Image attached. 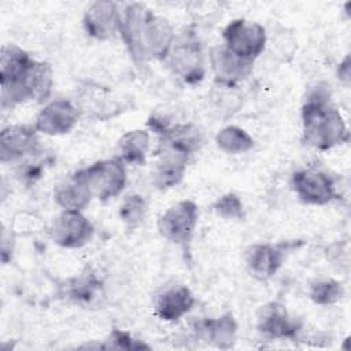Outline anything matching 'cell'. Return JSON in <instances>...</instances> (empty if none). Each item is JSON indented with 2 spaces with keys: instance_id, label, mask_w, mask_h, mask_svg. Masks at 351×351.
I'll list each match as a JSON object with an SVG mask.
<instances>
[{
  "instance_id": "8992f818",
  "label": "cell",
  "mask_w": 351,
  "mask_h": 351,
  "mask_svg": "<svg viewBox=\"0 0 351 351\" xmlns=\"http://www.w3.org/2000/svg\"><path fill=\"white\" fill-rule=\"evenodd\" d=\"M223 45L241 59L255 62L266 49V29L254 21L236 18L222 30Z\"/></svg>"
},
{
  "instance_id": "30bf717a",
  "label": "cell",
  "mask_w": 351,
  "mask_h": 351,
  "mask_svg": "<svg viewBox=\"0 0 351 351\" xmlns=\"http://www.w3.org/2000/svg\"><path fill=\"white\" fill-rule=\"evenodd\" d=\"M255 328L267 339L296 341L303 330V324L293 318L282 303L273 300L258 308Z\"/></svg>"
},
{
  "instance_id": "4fadbf2b",
  "label": "cell",
  "mask_w": 351,
  "mask_h": 351,
  "mask_svg": "<svg viewBox=\"0 0 351 351\" xmlns=\"http://www.w3.org/2000/svg\"><path fill=\"white\" fill-rule=\"evenodd\" d=\"M208 60L215 84L232 88H237L240 82L247 80L252 74L255 64V62L239 58L223 44L215 45L210 49Z\"/></svg>"
},
{
  "instance_id": "3957f363",
  "label": "cell",
  "mask_w": 351,
  "mask_h": 351,
  "mask_svg": "<svg viewBox=\"0 0 351 351\" xmlns=\"http://www.w3.org/2000/svg\"><path fill=\"white\" fill-rule=\"evenodd\" d=\"M53 88V70L48 62L33 60L18 80L0 85L1 108H12L26 101L44 103Z\"/></svg>"
},
{
  "instance_id": "7c38bea8",
  "label": "cell",
  "mask_w": 351,
  "mask_h": 351,
  "mask_svg": "<svg viewBox=\"0 0 351 351\" xmlns=\"http://www.w3.org/2000/svg\"><path fill=\"white\" fill-rule=\"evenodd\" d=\"M37 130L30 125H8L0 132L1 163L21 162L41 151Z\"/></svg>"
},
{
  "instance_id": "8fae6325",
  "label": "cell",
  "mask_w": 351,
  "mask_h": 351,
  "mask_svg": "<svg viewBox=\"0 0 351 351\" xmlns=\"http://www.w3.org/2000/svg\"><path fill=\"white\" fill-rule=\"evenodd\" d=\"M95 233L92 222L82 214V211L62 210L53 218L49 226L51 240L67 250H77L86 245Z\"/></svg>"
},
{
  "instance_id": "ffe728a7",
  "label": "cell",
  "mask_w": 351,
  "mask_h": 351,
  "mask_svg": "<svg viewBox=\"0 0 351 351\" xmlns=\"http://www.w3.org/2000/svg\"><path fill=\"white\" fill-rule=\"evenodd\" d=\"M93 199L82 169L60 180L53 188V202L62 210H85Z\"/></svg>"
},
{
  "instance_id": "83f0119b",
  "label": "cell",
  "mask_w": 351,
  "mask_h": 351,
  "mask_svg": "<svg viewBox=\"0 0 351 351\" xmlns=\"http://www.w3.org/2000/svg\"><path fill=\"white\" fill-rule=\"evenodd\" d=\"M213 211L225 221H245L247 213L243 200L234 192L221 195L211 206Z\"/></svg>"
},
{
  "instance_id": "d4e9b609",
  "label": "cell",
  "mask_w": 351,
  "mask_h": 351,
  "mask_svg": "<svg viewBox=\"0 0 351 351\" xmlns=\"http://www.w3.org/2000/svg\"><path fill=\"white\" fill-rule=\"evenodd\" d=\"M215 144L225 154L239 155L250 152L255 147V140L243 128L228 125L215 134Z\"/></svg>"
},
{
  "instance_id": "9a60e30c",
  "label": "cell",
  "mask_w": 351,
  "mask_h": 351,
  "mask_svg": "<svg viewBox=\"0 0 351 351\" xmlns=\"http://www.w3.org/2000/svg\"><path fill=\"white\" fill-rule=\"evenodd\" d=\"M176 38L171 23L147 8L143 23V47L147 59L165 62Z\"/></svg>"
},
{
  "instance_id": "5b68a950",
  "label": "cell",
  "mask_w": 351,
  "mask_h": 351,
  "mask_svg": "<svg viewBox=\"0 0 351 351\" xmlns=\"http://www.w3.org/2000/svg\"><path fill=\"white\" fill-rule=\"evenodd\" d=\"M289 184L296 197L304 204L326 206L341 197L336 178L317 167L296 170L291 176Z\"/></svg>"
},
{
  "instance_id": "4dcf8cb0",
  "label": "cell",
  "mask_w": 351,
  "mask_h": 351,
  "mask_svg": "<svg viewBox=\"0 0 351 351\" xmlns=\"http://www.w3.org/2000/svg\"><path fill=\"white\" fill-rule=\"evenodd\" d=\"M40 154H41V151L29 156V158H26V159H23V160H21L18 163L16 176L22 182L34 184L41 177V174L44 171L45 160L37 159Z\"/></svg>"
},
{
  "instance_id": "4316f807",
  "label": "cell",
  "mask_w": 351,
  "mask_h": 351,
  "mask_svg": "<svg viewBox=\"0 0 351 351\" xmlns=\"http://www.w3.org/2000/svg\"><path fill=\"white\" fill-rule=\"evenodd\" d=\"M344 296V287L335 278H319L310 284L308 298L318 306H332Z\"/></svg>"
},
{
  "instance_id": "ac0fdd59",
  "label": "cell",
  "mask_w": 351,
  "mask_h": 351,
  "mask_svg": "<svg viewBox=\"0 0 351 351\" xmlns=\"http://www.w3.org/2000/svg\"><path fill=\"white\" fill-rule=\"evenodd\" d=\"M192 291L184 284L165 285L154 298L155 315L166 322H176L185 317L195 306Z\"/></svg>"
},
{
  "instance_id": "f546056e",
  "label": "cell",
  "mask_w": 351,
  "mask_h": 351,
  "mask_svg": "<svg viewBox=\"0 0 351 351\" xmlns=\"http://www.w3.org/2000/svg\"><path fill=\"white\" fill-rule=\"evenodd\" d=\"M99 285L100 282L93 277V274H89L88 277L75 280L70 285L67 293H69V298H71L75 302L88 303L95 298L96 292L99 291Z\"/></svg>"
},
{
  "instance_id": "44dd1931",
  "label": "cell",
  "mask_w": 351,
  "mask_h": 351,
  "mask_svg": "<svg viewBox=\"0 0 351 351\" xmlns=\"http://www.w3.org/2000/svg\"><path fill=\"white\" fill-rule=\"evenodd\" d=\"M196 335L208 344L228 350L234 346L237 337V321L233 313L226 311L215 318H202L193 324Z\"/></svg>"
},
{
  "instance_id": "277c9868",
  "label": "cell",
  "mask_w": 351,
  "mask_h": 351,
  "mask_svg": "<svg viewBox=\"0 0 351 351\" xmlns=\"http://www.w3.org/2000/svg\"><path fill=\"white\" fill-rule=\"evenodd\" d=\"M199 222V207L193 200L184 199L171 204L158 219L159 234L181 247L184 251L189 250L196 226Z\"/></svg>"
},
{
  "instance_id": "6da1fadb",
  "label": "cell",
  "mask_w": 351,
  "mask_h": 351,
  "mask_svg": "<svg viewBox=\"0 0 351 351\" xmlns=\"http://www.w3.org/2000/svg\"><path fill=\"white\" fill-rule=\"evenodd\" d=\"M303 144L328 151L350 140L347 123L332 101V89L328 82H318L307 90L300 110Z\"/></svg>"
},
{
  "instance_id": "d6986e66",
  "label": "cell",
  "mask_w": 351,
  "mask_h": 351,
  "mask_svg": "<svg viewBox=\"0 0 351 351\" xmlns=\"http://www.w3.org/2000/svg\"><path fill=\"white\" fill-rule=\"evenodd\" d=\"M151 171V182L159 191H167L182 182L189 156L169 148H159Z\"/></svg>"
},
{
  "instance_id": "cb8c5ba5",
  "label": "cell",
  "mask_w": 351,
  "mask_h": 351,
  "mask_svg": "<svg viewBox=\"0 0 351 351\" xmlns=\"http://www.w3.org/2000/svg\"><path fill=\"white\" fill-rule=\"evenodd\" d=\"M33 60L34 59L16 44H4L0 53V85L22 77Z\"/></svg>"
},
{
  "instance_id": "ba28073f",
  "label": "cell",
  "mask_w": 351,
  "mask_h": 351,
  "mask_svg": "<svg viewBox=\"0 0 351 351\" xmlns=\"http://www.w3.org/2000/svg\"><path fill=\"white\" fill-rule=\"evenodd\" d=\"M147 125L159 137V148H169L191 156L203 145V133L193 123H171L162 115H151Z\"/></svg>"
},
{
  "instance_id": "1f68e13d",
  "label": "cell",
  "mask_w": 351,
  "mask_h": 351,
  "mask_svg": "<svg viewBox=\"0 0 351 351\" xmlns=\"http://www.w3.org/2000/svg\"><path fill=\"white\" fill-rule=\"evenodd\" d=\"M350 75H351V62H350V53H347L344 56V59L337 64L336 77L341 84L348 86L350 85V78H351Z\"/></svg>"
},
{
  "instance_id": "2e32d148",
  "label": "cell",
  "mask_w": 351,
  "mask_h": 351,
  "mask_svg": "<svg viewBox=\"0 0 351 351\" xmlns=\"http://www.w3.org/2000/svg\"><path fill=\"white\" fill-rule=\"evenodd\" d=\"M85 33L97 40L107 41L119 33L121 11L114 1H95L82 16Z\"/></svg>"
},
{
  "instance_id": "52a82bcc",
  "label": "cell",
  "mask_w": 351,
  "mask_h": 351,
  "mask_svg": "<svg viewBox=\"0 0 351 351\" xmlns=\"http://www.w3.org/2000/svg\"><path fill=\"white\" fill-rule=\"evenodd\" d=\"M302 240L281 243H256L244 252V262L248 273L258 281H267L281 269L289 252L302 245Z\"/></svg>"
},
{
  "instance_id": "484cf974",
  "label": "cell",
  "mask_w": 351,
  "mask_h": 351,
  "mask_svg": "<svg viewBox=\"0 0 351 351\" xmlns=\"http://www.w3.org/2000/svg\"><path fill=\"white\" fill-rule=\"evenodd\" d=\"M147 211H148V204L144 196L138 193H132L122 200L118 210V215L122 223L125 225L126 230L134 232L144 222Z\"/></svg>"
},
{
  "instance_id": "603a6c76",
  "label": "cell",
  "mask_w": 351,
  "mask_h": 351,
  "mask_svg": "<svg viewBox=\"0 0 351 351\" xmlns=\"http://www.w3.org/2000/svg\"><path fill=\"white\" fill-rule=\"evenodd\" d=\"M151 147L149 132L145 129H133L121 136L117 144V156L132 166H141L145 163Z\"/></svg>"
},
{
  "instance_id": "e0dca14e",
  "label": "cell",
  "mask_w": 351,
  "mask_h": 351,
  "mask_svg": "<svg viewBox=\"0 0 351 351\" xmlns=\"http://www.w3.org/2000/svg\"><path fill=\"white\" fill-rule=\"evenodd\" d=\"M145 5L141 3H129L121 11L119 34L125 48L137 67L148 60L143 47V23L145 16Z\"/></svg>"
},
{
  "instance_id": "7402d4cb",
  "label": "cell",
  "mask_w": 351,
  "mask_h": 351,
  "mask_svg": "<svg viewBox=\"0 0 351 351\" xmlns=\"http://www.w3.org/2000/svg\"><path fill=\"white\" fill-rule=\"evenodd\" d=\"M81 111L89 112L92 117L104 121L118 115L122 104L111 95L110 90L100 86H86L81 93Z\"/></svg>"
},
{
  "instance_id": "9c48e42d",
  "label": "cell",
  "mask_w": 351,
  "mask_h": 351,
  "mask_svg": "<svg viewBox=\"0 0 351 351\" xmlns=\"http://www.w3.org/2000/svg\"><path fill=\"white\" fill-rule=\"evenodd\" d=\"M82 171L90 186L93 197L100 202L117 197L126 186V165L118 156L97 160L82 167Z\"/></svg>"
},
{
  "instance_id": "f1b7e54d",
  "label": "cell",
  "mask_w": 351,
  "mask_h": 351,
  "mask_svg": "<svg viewBox=\"0 0 351 351\" xmlns=\"http://www.w3.org/2000/svg\"><path fill=\"white\" fill-rule=\"evenodd\" d=\"M97 347L104 348V350H126V351L141 350V348L149 350L151 348L147 343L133 337L130 332L117 329V328L112 329L110 332V335L107 336V339L103 341V344H99Z\"/></svg>"
},
{
  "instance_id": "7a4b0ae2",
  "label": "cell",
  "mask_w": 351,
  "mask_h": 351,
  "mask_svg": "<svg viewBox=\"0 0 351 351\" xmlns=\"http://www.w3.org/2000/svg\"><path fill=\"white\" fill-rule=\"evenodd\" d=\"M171 73L184 84L196 85L206 77V53L197 29L185 26L176 33L174 43L166 58Z\"/></svg>"
},
{
  "instance_id": "5bb4252c",
  "label": "cell",
  "mask_w": 351,
  "mask_h": 351,
  "mask_svg": "<svg viewBox=\"0 0 351 351\" xmlns=\"http://www.w3.org/2000/svg\"><path fill=\"white\" fill-rule=\"evenodd\" d=\"M80 118L78 107L66 99L48 101L37 114L34 128L45 136H62L74 129Z\"/></svg>"
}]
</instances>
